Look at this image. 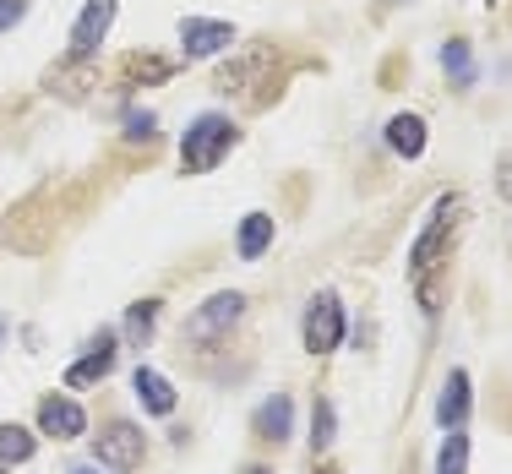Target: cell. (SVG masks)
I'll list each match as a JSON object with an SVG mask.
<instances>
[{
  "instance_id": "obj_14",
  "label": "cell",
  "mask_w": 512,
  "mask_h": 474,
  "mask_svg": "<svg viewBox=\"0 0 512 474\" xmlns=\"http://www.w3.org/2000/svg\"><path fill=\"white\" fill-rule=\"evenodd\" d=\"M442 66H447V77H453V88H474V50H469V39H447Z\"/></svg>"
},
{
  "instance_id": "obj_16",
  "label": "cell",
  "mask_w": 512,
  "mask_h": 474,
  "mask_svg": "<svg viewBox=\"0 0 512 474\" xmlns=\"http://www.w3.org/2000/svg\"><path fill=\"white\" fill-rule=\"evenodd\" d=\"M463 469H469V436L447 431L442 453H436V474H463Z\"/></svg>"
},
{
  "instance_id": "obj_17",
  "label": "cell",
  "mask_w": 512,
  "mask_h": 474,
  "mask_svg": "<svg viewBox=\"0 0 512 474\" xmlns=\"http://www.w3.org/2000/svg\"><path fill=\"white\" fill-rule=\"evenodd\" d=\"M33 458V436L22 425H0V464H22Z\"/></svg>"
},
{
  "instance_id": "obj_20",
  "label": "cell",
  "mask_w": 512,
  "mask_h": 474,
  "mask_svg": "<svg viewBox=\"0 0 512 474\" xmlns=\"http://www.w3.org/2000/svg\"><path fill=\"white\" fill-rule=\"evenodd\" d=\"M28 17V0H0V28H17Z\"/></svg>"
},
{
  "instance_id": "obj_11",
  "label": "cell",
  "mask_w": 512,
  "mask_h": 474,
  "mask_svg": "<svg viewBox=\"0 0 512 474\" xmlns=\"http://www.w3.org/2000/svg\"><path fill=\"white\" fill-rule=\"evenodd\" d=\"M131 387H137V398H142V409H148V415H169V409H175V387H169L158 371L137 366V376H131Z\"/></svg>"
},
{
  "instance_id": "obj_24",
  "label": "cell",
  "mask_w": 512,
  "mask_h": 474,
  "mask_svg": "<svg viewBox=\"0 0 512 474\" xmlns=\"http://www.w3.org/2000/svg\"><path fill=\"white\" fill-rule=\"evenodd\" d=\"M246 474H267V469H246Z\"/></svg>"
},
{
  "instance_id": "obj_15",
  "label": "cell",
  "mask_w": 512,
  "mask_h": 474,
  "mask_svg": "<svg viewBox=\"0 0 512 474\" xmlns=\"http://www.w3.org/2000/svg\"><path fill=\"white\" fill-rule=\"evenodd\" d=\"M267 240H273V213H251L246 224H240V257L256 262L267 251Z\"/></svg>"
},
{
  "instance_id": "obj_8",
  "label": "cell",
  "mask_w": 512,
  "mask_h": 474,
  "mask_svg": "<svg viewBox=\"0 0 512 474\" xmlns=\"http://www.w3.org/2000/svg\"><path fill=\"white\" fill-rule=\"evenodd\" d=\"M39 425H44L50 436H60V442H71V436L88 431V415H82L71 398H44V404H39Z\"/></svg>"
},
{
  "instance_id": "obj_1",
  "label": "cell",
  "mask_w": 512,
  "mask_h": 474,
  "mask_svg": "<svg viewBox=\"0 0 512 474\" xmlns=\"http://www.w3.org/2000/svg\"><path fill=\"white\" fill-rule=\"evenodd\" d=\"M229 148H235V126H229V115H202V120H191V126H186L180 158H186L191 175H207V169H213Z\"/></svg>"
},
{
  "instance_id": "obj_10",
  "label": "cell",
  "mask_w": 512,
  "mask_h": 474,
  "mask_svg": "<svg viewBox=\"0 0 512 474\" xmlns=\"http://www.w3.org/2000/svg\"><path fill=\"white\" fill-rule=\"evenodd\" d=\"M240 311H246V300H240V295H213L197 316H191V338H213V333H224V327L235 322Z\"/></svg>"
},
{
  "instance_id": "obj_19",
  "label": "cell",
  "mask_w": 512,
  "mask_h": 474,
  "mask_svg": "<svg viewBox=\"0 0 512 474\" xmlns=\"http://www.w3.org/2000/svg\"><path fill=\"white\" fill-rule=\"evenodd\" d=\"M327 442H333V404H327V398H316V409H311V447L322 453Z\"/></svg>"
},
{
  "instance_id": "obj_3",
  "label": "cell",
  "mask_w": 512,
  "mask_h": 474,
  "mask_svg": "<svg viewBox=\"0 0 512 474\" xmlns=\"http://www.w3.org/2000/svg\"><path fill=\"white\" fill-rule=\"evenodd\" d=\"M338 338H344V306H338V295H316L306 306V349L327 355Z\"/></svg>"
},
{
  "instance_id": "obj_2",
  "label": "cell",
  "mask_w": 512,
  "mask_h": 474,
  "mask_svg": "<svg viewBox=\"0 0 512 474\" xmlns=\"http://www.w3.org/2000/svg\"><path fill=\"white\" fill-rule=\"evenodd\" d=\"M458 213H463V202H458V197H447L442 208H436L431 229H425V235L414 240V278H425L436 262H442V246L453 240V229H458Z\"/></svg>"
},
{
  "instance_id": "obj_6",
  "label": "cell",
  "mask_w": 512,
  "mask_h": 474,
  "mask_svg": "<svg viewBox=\"0 0 512 474\" xmlns=\"http://www.w3.org/2000/svg\"><path fill=\"white\" fill-rule=\"evenodd\" d=\"M109 22H115V0H88V6H82V17H77V28H71V55L93 60L99 39L109 33Z\"/></svg>"
},
{
  "instance_id": "obj_13",
  "label": "cell",
  "mask_w": 512,
  "mask_h": 474,
  "mask_svg": "<svg viewBox=\"0 0 512 474\" xmlns=\"http://www.w3.org/2000/svg\"><path fill=\"white\" fill-rule=\"evenodd\" d=\"M387 148L404 153V158H420V153H425V126H420V115H393V120H387Z\"/></svg>"
},
{
  "instance_id": "obj_18",
  "label": "cell",
  "mask_w": 512,
  "mask_h": 474,
  "mask_svg": "<svg viewBox=\"0 0 512 474\" xmlns=\"http://www.w3.org/2000/svg\"><path fill=\"white\" fill-rule=\"evenodd\" d=\"M153 322H158V300H142V306H131V311H126V333L137 338V344H148Z\"/></svg>"
},
{
  "instance_id": "obj_4",
  "label": "cell",
  "mask_w": 512,
  "mask_h": 474,
  "mask_svg": "<svg viewBox=\"0 0 512 474\" xmlns=\"http://www.w3.org/2000/svg\"><path fill=\"white\" fill-rule=\"evenodd\" d=\"M229 44H235V28H229V22H213V17L180 22V50H186V60H207V55L229 50Z\"/></svg>"
},
{
  "instance_id": "obj_7",
  "label": "cell",
  "mask_w": 512,
  "mask_h": 474,
  "mask_svg": "<svg viewBox=\"0 0 512 474\" xmlns=\"http://www.w3.org/2000/svg\"><path fill=\"white\" fill-rule=\"evenodd\" d=\"M109 366H115V338L99 333V338H93V349H88V355H82L77 366L66 371V387H93V382H104Z\"/></svg>"
},
{
  "instance_id": "obj_21",
  "label": "cell",
  "mask_w": 512,
  "mask_h": 474,
  "mask_svg": "<svg viewBox=\"0 0 512 474\" xmlns=\"http://www.w3.org/2000/svg\"><path fill=\"white\" fill-rule=\"evenodd\" d=\"M153 115H126V137H153Z\"/></svg>"
},
{
  "instance_id": "obj_23",
  "label": "cell",
  "mask_w": 512,
  "mask_h": 474,
  "mask_svg": "<svg viewBox=\"0 0 512 474\" xmlns=\"http://www.w3.org/2000/svg\"><path fill=\"white\" fill-rule=\"evenodd\" d=\"M66 474H99V469H93V464H77V469H66Z\"/></svg>"
},
{
  "instance_id": "obj_22",
  "label": "cell",
  "mask_w": 512,
  "mask_h": 474,
  "mask_svg": "<svg viewBox=\"0 0 512 474\" xmlns=\"http://www.w3.org/2000/svg\"><path fill=\"white\" fill-rule=\"evenodd\" d=\"M496 191H502V197H512V158L502 164V175H496Z\"/></svg>"
},
{
  "instance_id": "obj_25",
  "label": "cell",
  "mask_w": 512,
  "mask_h": 474,
  "mask_svg": "<svg viewBox=\"0 0 512 474\" xmlns=\"http://www.w3.org/2000/svg\"><path fill=\"white\" fill-rule=\"evenodd\" d=\"M0 474H6V464H0Z\"/></svg>"
},
{
  "instance_id": "obj_12",
  "label": "cell",
  "mask_w": 512,
  "mask_h": 474,
  "mask_svg": "<svg viewBox=\"0 0 512 474\" xmlns=\"http://www.w3.org/2000/svg\"><path fill=\"white\" fill-rule=\"evenodd\" d=\"M289 420H295L289 393H273L262 409H256V436H267V442H284V436H289Z\"/></svg>"
},
{
  "instance_id": "obj_9",
  "label": "cell",
  "mask_w": 512,
  "mask_h": 474,
  "mask_svg": "<svg viewBox=\"0 0 512 474\" xmlns=\"http://www.w3.org/2000/svg\"><path fill=\"white\" fill-rule=\"evenodd\" d=\"M436 420H442V431H463V420H469V371L447 376L442 398H436Z\"/></svg>"
},
{
  "instance_id": "obj_5",
  "label": "cell",
  "mask_w": 512,
  "mask_h": 474,
  "mask_svg": "<svg viewBox=\"0 0 512 474\" xmlns=\"http://www.w3.org/2000/svg\"><path fill=\"white\" fill-rule=\"evenodd\" d=\"M99 464L104 469H137L142 464V431L137 425H126V420L104 425L99 431Z\"/></svg>"
}]
</instances>
